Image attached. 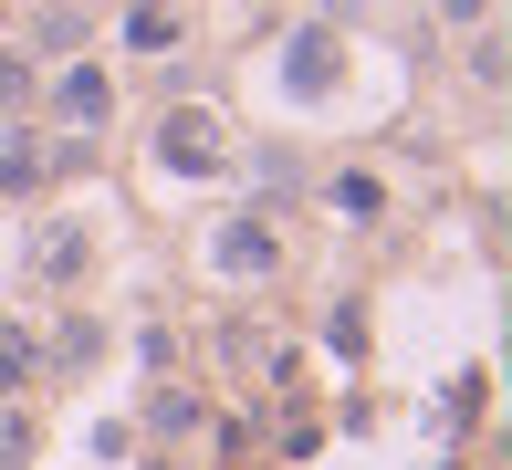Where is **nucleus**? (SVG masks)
I'll use <instances>...</instances> for the list:
<instances>
[{"label":"nucleus","instance_id":"obj_14","mask_svg":"<svg viewBox=\"0 0 512 470\" xmlns=\"http://www.w3.org/2000/svg\"><path fill=\"white\" fill-rule=\"evenodd\" d=\"M429 21H439L450 42H471V32H492V21H502V0H429Z\"/></svg>","mask_w":512,"mask_h":470},{"label":"nucleus","instance_id":"obj_15","mask_svg":"<svg viewBox=\"0 0 512 470\" xmlns=\"http://www.w3.org/2000/svg\"><path fill=\"white\" fill-rule=\"evenodd\" d=\"M21 460H32V418L0 397V470H21Z\"/></svg>","mask_w":512,"mask_h":470},{"label":"nucleus","instance_id":"obj_13","mask_svg":"<svg viewBox=\"0 0 512 470\" xmlns=\"http://www.w3.org/2000/svg\"><path fill=\"white\" fill-rule=\"evenodd\" d=\"M324 199H335L345 220H377V209H387V178H366V168H345V178H324Z\"/></svg>","mask_w":512,"mask_h":470},{"label":"nucleus","instance_id":"obj_16","mask_svg":"<svg viewBox=\"0 0 512 470\" xmlns=\"http://www.w3.org/2000/svg\"><path fill=\"white\" fill-rule=\"evenodd\" d=\"M324 345H335V356H366V314H356V303H335V335H324Z\"/></svg>","mask_w":512,"mask_h":470},{"label":"nucleus","instance_id":"obj_2","mask_svg":"<svg viewBox=\"0 0 512 470\" xmlns=\"http://www.w3.org/2000/svg\"><path fill=\"white\" fill-rule=\"evenodd\" d=\"M199 262H209V282H272V272H283V220H272L262 199L230 209V220H209Z\"/></svg>","mask_w":512,"mask_h":470},{"label":"nucleus","instance_id":"obj_11","mask_svg":"<svg viewBox=\"0 0 512 470\" xmlns=\"http://www.w3.org/2000/svg\"><path fill=\"white\" fill-rule=\"evenodd\" d=\"M21 115H42V63L21 42H0V126H21Z\"/></svg>","mask_w":512,"mask_h":470},{"label":"nucleus","instance_id":"obj_5","mask_svg":"<svg viewBox=\"0 0 512 470\" xmlns=\"http://www.w3.org/2000/svg\"><path fill=\"white\" fill-rule=\"evenodd\" d=\"M11 42H21V53H32V63H42V74H53V63L95 53V11H84V0H32Z\"/></svg>","mask_w":512,"mask_h":470},{"label":"nucleus","instance_id":"obj_8","mask_svg":"<svg viewBox=\"0 0 512 470\" xmlns=\"http://www.w3.org/2000/svg\"><path fill=\"white\" fill-rule=\"evenodd\" d=\"M136 429H147L157 450H178V439H209V397L189 387V376H157L147 408H136Z\"/></svg>","mask_w":512,"mask_h":470},{"label":"nucleus","instance_id":"obj_1","mask_svg":"<svg viewBox=\"0 0 512 470\" xmlns=\"http://www.w3.org/2000/svg\"><path fill=\"white\" fill-rule=\"evenodd\" d=\"M147 157L168 178H220L230 168V115L209 105V94H168V115L147 126Z\"/></svg>","mask_w":512,"mask_h":470},{"label":"nucleus","instance_id":"obj_9","mask_svg":"<svg viewBox=\"0 0 512 470\" xmlns=\"http://www.w3.org/2000/svg\"><path fill=\"white\" fill-rule=\"evenodd\" d=\"M335 74H345L335 21H314V32H293V42H283V94H293V105H304V94H335Z\"/></svg>","mask_w":512,"mask_h":470},{"label":"nucleus","instance_id":"obj_4","mask_svg":"<svg viewBox=\"0 0 512 470\" xmlns=\"http://www.w3.org/2000/svg\"><path fill=\"white\" fill-rule=\"evenodd\" d=\"M84 272H95V230L84 220H42L32 241H21V282H32V293H74Z\"/></svg>","mask_w":512,"mask_h":470},{"label":"nucleus","instance_id":"obj_3","mask_svg":"<svg viewBox=\"0 0 512 470\" xmlns=\"http://www.w3.org/2000/svg\"><path fill=\"white\" fill-rule=\"evenodd\" d=\"M42 126H63V136H105L115 126V74L95 53H74V63L42 74Z\"/></svg>","mask_w":512,"mask_h":470},{"label":"nucleus","instance_id":"obj_6","mask_svg":"<svg viewBox=\"0 0 512 470\" xmlns=\"http://www.w3.org/2000/svg\"><path fill=\"white\" fill-rule=\"evenodd\" d=\"M115 53L178 63V53H189V11H178V0H115Z\"/></svg>","mask_w":512,"mask_h":470},{"label":"nucleus","instance_id":"obj_12","mask_svg":"<svg viewBox=\"0 0 512 470\" xmlns=\"http://www.w3.org/2000/svg\"><path fill=\"white\" fill-rule=\"evenodd\" d=\"M32 376H42V335L32 324H0V397H21Z\"/></svg>","mask_w":512,"mask_h":470},{"label":"nucleus","instance_id":"obj_10","mask_svg":"<svg viewBox=\"0 0 512 470\" xmlns=\"http://www.w3.org/2000/svg\"><path fill=\"white\" fill-rule=\"evenodd\" d=\"M95 356H105V324L63 303V314H53V335H42V376H84Z\"/></svg>","mask_w":512,"mask_h":470},{"label":"nucleus","instance_id":"obj_17","mask_svg":"<svg viewBox=\"0 0 512 470\" xmlns=\"http://www.w3.org/2000/svg\"><path fill=\"white\" fill-rule=\"evenodd\" d=\"M314 439H324V429H314V408H283V460H304Z\"/></svg>","mask_w":512,"mask_h":470},{"label":"nucleus","instance_id":"obj_7","mask_svg":"<svg viewBox=\"0 0 512 470\" xmlns=\"http://www.w3.org/2000/svg\"><path fill=\"white\" fill-rule=\"evenodd\" d=\"M21 199H53V157H42V115L0 126V209H21Z\"/></svg>","mask_w":512,"mask_h":470}]
</instances>
